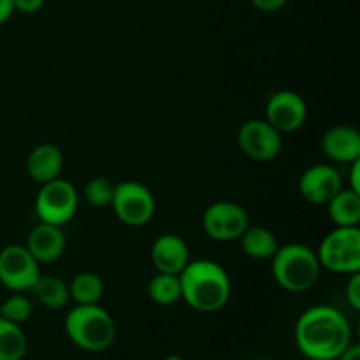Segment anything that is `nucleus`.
Returning a JSON list of instances; mask_svg holds the SVG:
<instances>
[{"instance_id":"obj_1","label":"nucleus","mask_w":360,"mask_h":360,"mask_svg":"<svg viewBox=\"0 0 360 360\" xmlns=\"http://www.w3.org/2000/svg\"><path fill=\"white\" fill-rule=\"evenodd\" d=\"M295 345L309 360H336L352 345V327L340 309L313 306L295 323Z\"/></svg>"},{"instance_id":"obj_20","label":"nucleus","mask_w":360,"mask_h":360,"mask_svg":"<svg viewBox=\"0 0 360 360\" xmlns=\"http://www.w3.org/2000/svg\"><path fill=\"white\" fill-rule=\"evenodd\" d=\"M27 347L21 326L0 316V360H21L27 354Z\"/></svg>"},{"instance_id":"obj_17","label":"nucleus","mask_w":360,"mask_h":360,"mask_svg":"<svg viewBox=\"0 0 360 360\" xmlns=\"http://www.w3.org/2000/svg\"><path fill=\"white\" fill-rule=\"evenodd\" d=\"M327 213L336 227H359L360 193L341 188L327 204Z\"/></svg>"},{"instance_id":"obj_27","label":"nucleus","mask_w":360,"mask_h":360,"mask_svg":"<svg viewBox=\"0 0 360 360\" xmlns=\"http://www.w3.org/2000/svg\"><path fill=\"white\" fill-rule=\"evenodd\" d=\"M252 4L262 13H276L281 7H285L287 0H252Z\"/></svg>"},{"instance_id":"obj_16","label":"nucleus","mask_w":360,"mask_h":360,"mask_svg":"<svg viewBox=\"0 0 360 360\" xmlns=\"http://www.w3.org/2000/svg\"><path fill=\"white\" fill-rule=\"evenodd\" d=\"M63 169V155L55 144H39L27 158V172L35 183L44 185L60 178Z\"/></svg>"},{"instance_id":"obj_12","label":"nucleus","mask_w":360,"mask_h":360,"mask_svg":"<svg viewBox=\"0 0 360 360\" xmlns=\"http://www.w3.org/2000/svg\"><path fill=\"white\" fill-rule=\"evenodd\" d=\"M343 188L341 176L333 165L316 164L306 169L299 179V193L315 206H327L329 200Z\"/></svg>"},{"instance_id":"obj_24","label":"nucleus","mask_w":360,"mask_h":360,"mask_svg":"<svg viewBox=\"0 0 360 360\" xmlns=\"http://www.w3.org/2000/svg\"><path fill=\"white\" fill-rule=\"evenodd\" d=\"M115 185L105 178H94L84 186V199L94 207L111 206Z\"/></svg>"},{"instance_id":"obj_29","label":"nucleus","mask_w":360,"mask_h":360,"mask_svg":"<svg viewBox=\"0 0 360 360\" xmlns=\"http://www.w3.org/2000/svg\"><path fill=\"white\" fill-rule=\"evenodd\" d=\"M14 4L13 0H0V27L13 16Z\"/></svg>"},{"instance_id":"obj_5","label":"nucleus","mask_w":360,"mask_h":360,"mask_svg":"<svg viewBox=\"0 0 360 360\" xmlns=\"http://www.w3.org/2000/svg\"><path fill=\"white\" fill-rule=\"evenodd\" d=\"M320 266L338 274L360 271V229L336 227L323 238L316 252Z\"/></svg>"},{"instance_id":"obj_23","label":"nucleus","mask_w":360,"mask_h":360,"mask_svg":"<svg viewBox=\"0 0 360 360\" xmlns=\"http://www.w3.org/2000/svg\"><path fill=\"white\" fill-rule=\"evenodd\" d=\"M32 313H34V304L23 292H14L0 306V316L18 326L30 320Z\"/></svg>"},{"instance_id":"obj_15","label":"nucleus","mask_w":360,"mask_h":360,"mask_svg":"<svg viewBox=\"0 0 360 360\" xmlns=\"http://www.w3.org/2000/svg\"><path fill=\"white\" fill-rule=\"evenodd\" d=\"M322 150L338 164H354L360 160V134L348 125H336L322 137Z\"/></svg>"},{"instance_id":"obj_3","label":"nucleus","mask_w":360,"mask_h":360,"mask_svg":"<svg viewBox=\"0 0 360 360\" xmlns=\"http://www.w3.org/2000/svg\"><path fill=\"white\" fill-rule=\"evenodd\" d=\"M273 278L283 290L292 294H302L311 290L320 280L322 266L319 262L315 250L301 243L278 246L273 255Z\"/></svg>"},{"instance_id":"obj_19","label":"nucleus","mask_w":360,"mask_h":360,"mask_svg":"<svg viewBox=\"0 0 360 360\" xmlns=\"http://www.w3.org/2000/svg\"><path fill=\"white\" fill-rule=\"evenodd\" d=\"M239 241H241L243 252L255 260L273 259L278 250L276 238L266 227H248L243 232Z\"/></svg>"},{"instance_id":"obj_22","label":"nucleus","mask_w":360,"mask_h":360,"mask_svg":"<svg viewBox=\"0 0 360 360\" xmlns=\"http://www.w3.org/2000/svg\"><path fill=\"white\" fill-rule=\"evenodd\" d=\"M148 297L158 306H172L181 299V283L178 274L158 273L148 283Z\"/></svg>"},{"instance_id":"obj_25","label":"nucleus","mask_w":360,"mask_h":360,"mask_svg":"<svg viewBox=\"0 0 360 360\" xmlns=\"http://www.w3.org/2000/svg\"><path fill=\"white\" fill-rule=\"evenodd\" d=\"M347 301L352 309L359 311L360 309V271L350 274V280L347 283Z\"/></svg>"},{"instance_id":"obj_21","label":"nucleus","mask_w":360,"mask_h":360,"mask_svg":"<svg viewBox=\"0 0 360 360\" xmlns=\"http://www.w3.org/2000/svg\"><path fill=\"white\" fill-rule=\"evenodd\" d=\"M69 294L76 304H98L104 294V283L98 274L84 271L72 278L69 285Z\"/></svg>"},{"instance_id":"obj_8","label":"nucleus","mask_w":360,"mask_h":360,"mask_svg":"<svg viewBox=\"0 0 360 360\" xmlns=\"http://www.w3.org/2000/svg\"><path fill=\"white\" fill-rule=\"evenodd\" d=\"M39 262L27 246L9 245L0 250V283L13 292H28L37 283Z\"/></svg>"},{"instance_id":"obj_13","label":"nucleus","mask_w":360,"mask_h":360,"mask_svg":"<svg viewBox=\"0 0 360 360\" xmlns=\"http://www.w3.org/2000/svg\"><path fill=\"white\" fill-rule=\"evenodd\" d=\"M151 262L158 273L179 276L190 262V252L185 239L176 234H162L151 246Z\"/></svg>"},{"instance_id":"obj_31","label":"nucleus","mask_w":360,"mask_h":360,"mask_svg":"<svg viewBox=\"0 0 360 360\" xmlns=\"http://www.w3.org/2000/svg\"><path fill=\"white\" fill-rule=\"evenodd\" d=\"M164 360H185V359L179 357V355H167Z\"/></svg>"},{"instance_id":"obj_18","label":"nucleus","mask_w":360,"mask_h":360,"mask_svg":"<svg viewBox=\"0 0 360 360\" xmlns=\"http://www.w3.org/2000/svg\"><path fill=\"white\" fill-rule=\"evenodd\" d=\"M32 292L42 308L53 309V311L63 309L70 301L69 285L58 276H39Z\"/></svg>"},{"instance_id":"obj_9","label":"nucleus","mask_w":360,"mask_h":360,"mask_svg":"<svg viewBox=\"0 0 360 360\" xmlns=\"http://www.w3.org/2000/svg\"><path fill=\"white\" fill-rule=\"evenodd\" d=\"M202 227L214 241H236L250 227V217L239 204L220 200L206 207L202 214Z\"/></svg>"},{"instance_id":"obj_10","label":"nucleus","mask_w":360,"mask_h":360,"mask_svg":"<svg viewBox=\"0 0 360 360\" xmlns=\"http://www.w3.org/2000/svg\"><path fill=\"white\" fill-rule=\"evenodd\" d=\"M238 143L243 153L255 162L274 160L283 146L281 134L260 118L248 120L239 127Z\"/></svg>"},{"instance_id":"obj_2","label":"nucleus","mask_w":360,"mask_h":360,"mask_svg":"<svg viewBox=\"0 0 360 360\" xmlns=\"http://www.w3.org/2000/svg\"><path fill=\"white\" fill-rule=\"evenodd\" d=\"M181 299L199 313H217L231 299L227 271L213 260H192L179 273Z\"/></svg>"},{"instance_id":"obj_14","label":"nucleus","mask_w":360,"mask_h":360,"mask_svg":"<svg viewBox=\"0 0 360 360\" xmlns=\"http://www.w3.org/2000/svg\"><path fill=\"white\" fill-rule=\"evenodd\" d=\"M65 236L62 227L41 221L30 231L27 239V250L39 264H51L65 252Z\"/></svg>"},{"instance_id":"obj_28","label":"nucleus","mask_w":360,"mask_h":360,"mask_svg":"<svg viewBox=\"0 0 360 360\" xmlns=\"http://www.w3.org/2000/svg\"><path fill=\"white\" fill-rule=\"evenodd\" d=\"M348 188L354 190V192L360 193V160H355L354 164H352L350 186H348Z\"/></svg>"},{"instance_id":"obj_7","label":"nucleus","mask_w":360,"mask_h":360,"mask_svg":"<svg viewBox=\"0 0 360 360\" xmlns=\"http://www.w3.org/2000/svg\"><path fill=\"white\" fill-rule=\"evenodd\" d=\"M111 206L122 224L129 227H143L155 214V197L150 188L136 181H122L115 185Z\"/></svg>"},{"instance_id":"obj_30","label":"nucleus","mask_w":360,"mask_h":360,"mask_svg":"<svg viewBox=\"0 0 360 360\" xmlns=\"http://www.w3.org/2000/svg\"><path fill=\"white\" fill-rule=\"evenodd\" d=\"M336 360H360V347L359 345L352 343Z\"/></svg>"},{"instance_id":"obj_11","label":"nucleus","mask_w":360,"mask_h":360,"mask_svg":"<svg viewBox=\"0 0 360 360\" xmlns=\"http://www.w3.org/2000/svg\"><path fill=\"white\" fill-rule=\"evenodd\" d=\"M308 118L304 98L292 90H280L271 95L266 105V122L280 134H290L301 129Z\"/></svg>"},{"instance_id":"obj_4","label":"nucleus","mask_w":360,"mask_h":360,"mask_svg":"<svg viewBox=\"0 0 360 360\" xmlns=\"http://www.w3.org/2000/svg\"><path fill=\"white\" fill-rule=\"evenodd\" d=\"M65 333L84 352H104L112 345L116 326L112 316L98 304H76L65 316Z\"/></svg>"},{"instance_id":"obj_26","label":"nucleus","mask_w":360,"mask_h":360,"mask_svg":"<svg viewBox=\"0 0 360 360\" xmlns=\"http://www.w3.org/2000/svg\"><path fill=\"white\" fill-rule=\"evenodd\" d=\"M46 0H13L14 11H20L23 14H34L44 7Z\"/></svg>"},{"instance_id":"obj_6","label":"nucleus","mask_w":360,"mask_h":360,"mask_svg":"<svg viewBox=\"0 0 360 360\" xmlns=\"http://www.w3.org/2000/svg\"><path fill=\"white\" fill-rule=\"evenodd\" d=\"M77 211V192L65 179H53L44 183L35 199V214L44 224L63 227Z\"/></svg>"}]
</instances>
